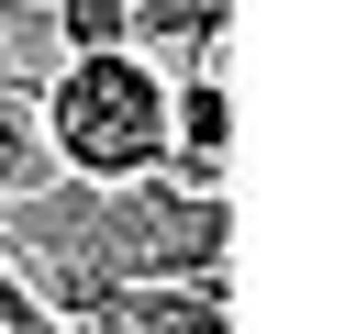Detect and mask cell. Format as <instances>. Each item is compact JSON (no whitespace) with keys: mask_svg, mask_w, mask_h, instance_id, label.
Instances as JSON below:
<instances>
[{"mask_svg":"<svg viewBox=\"0 0 356 334\" xmlns=\"http://www.w3.org/2000/svg\"><path fill=\"white\" fill-rule=\"evenodd\" d=\"M44 145L67 178H145L178 156V78L145 45H89L44 78Z\"/></svg>","mask_w":356,"mask_h":334,"instance_id":"6da1fadb","label":"cell"},{"mask_svg":"<svg viewBox=\"0 0 356 334\" xmlns=\"http://www.w3.org/2000/svg\"><path fill=\"white\" fill-rule=\"evenodd\" d=\"M222 156H234V100H222V67L211 56H189L178 67V178H200V189H222Z\"/></svg>","mask_w":356,"mask_h":334,"instance_id":"7a4b0ae2","label":"cell"},{"mask_svg":"<svg viewBox=\"0 0 356 334\" xmlns=\"http://www.w3.org/2000/svg\"><path fill=\"white\" fill-rule=\"evenodd\" d=\"M44 89H22L11 78V45H0V200H22V189H44Z\"/></svg>","mask_w":356,"mask_h":334,"instance_id":"3957f363","label":"cell"},{"mask_svg":"<svg viewBox=\"0 0 356 334\" xmlns=\"http://www.w3.org/2000/svg\"><path fill=\"white\" fill-rule=\"evenodd\" d=\"M134 45L145 56H211L222 45V0H134Z\"/></svg>","mask_w":356,"mask_h":334,"instance_id":"277c9868","label":"cell"},{"mask_svg":"<svg viewBox=\"0 0 356 334\" xmlns=\"http://www.w3.org/2000/svg\"><path fill=\"white\" fill-rule=\"evenodd\" d=\"M44 22H56L67 56H89V45H134V0H44Z\"/></svg>","mask_w":356,"mask_h":334,"instance_id":"5b68a950","label":"cell"}]
</instances>
